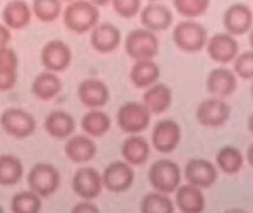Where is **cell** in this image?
Wrapping results in <instances>:
<instances>
[{
  "label": "cell",
  "mask_w": 253,
  "mask_h": 213,
  "mask_svg": "<svg viewBox=\"0 0 253 213\" xmlns=\"http://www.w3.org/2000/svg\"><path fill=\"white\" fill-rule=\"evenodd\" d=\"M222 22L230 34L243 36L253 27L252 9L245 3H233L225 9Z\"/></svg>",
  "instance_id": "obj_15"
},
{
  "label": "cell",
  "mask_w": 253,
  "mask_h": 213,
  "mask_svg": "<svg viewBox=\"0 0 253 213\" xmlns=\"http://www.w3.org/2000/svg\"><path fill=\"white\" fill-rule=\"evenodd\" d=\"M160 42L154 31L148 28L132 30L125 40V50L127 56L133 61L138 59H154L159 53Z\"/></svg>",
  "instance_id": "obj_4"
},
{
  "label": "cell",
  "mask_w": 253,
  "mask_h": 213,
  "mask_svg": "<svg viewBox=\"0 0 253 213\" xmlns=\"http://www.w3.org/2000/svg\"><path fill=\"white\" fill-rule=\"evenodd\" d=\"M151 122V113L144 102H125L117 111V126L122 132L136 135L144 132Z\"/></svg>",
  "instance_id": "obj_5"
},
{
  "label": "cell",
  "mask_w": 253,
  "mask_h": 213,
  "mask_svg": "<svg viewBox=\"0 0 253 213\" xmlns=\"http://www.w3.org/2000/svg\"><path fill=\"white\" fill-rule=\"evenodd\" d=\"M175 44L188 53L200 52L203 47H206L208 43V30L205 28L203 24L187 19L181 21L175 25L173 33H172Z\"/></svg>",
  "instance_id": "obj_3"
},
{
  "label": "cell",
  "mask_w": 253,
  "mask_h": 213,
  "mask_svg": "<svg viewBox=\"0 0 253 213\" xmlns=\"http://www.w3.org/2000/svg\"><path fill=\"white\" fill-rule=\"evenodd\" d=\"M246 157H248V162H249V165L253 168V144L248 148V153H246Z\"/></svg>",
  "instance_id": "obj_41"
},
{
  "label": "cell",
  "mask_w": 253,
  "mask_h": 213,
  "mask_svg": "<svg viewBox=\"0 0 253 213\" xmlns=\"http://www.w3.org/2000/svg\"><path fill=\"white\" fill-rule=\"evenodd\" d=\"M0 126L9 136L24 139L36 132V119L22 108L9 107L0 114Z\"/></svg>",
  "instance_id": "obj_7"
},
{
  "label": "cell",
  "mask_w": 253,
  "mask_h": 213,
  "mask_svg": "<svg viewBox=\"0 0 253 213\" xmlns=\"http://www.w3.org/2000/svg\"><path fill=\"white\" fill-rule=\"evenodd\" d=\"M175 206L169 194L160 191H150L141 200V212L144 213H173Z\"/></svg>",
  "instance_id": "obj_31"
},
{
  "label": "cell",
  "mask_w": 253,
  "mask_h": 213,
  "mask_svg": "<svg viewBox=\"0 0 253 213\" xmlns=\"http://www.w3.org/2000/svg\"><path fill=\"white\" fill-rule=\"evenodd\" d=\"M61 1H67V3H70V1H73V0H61Z\"/></svg>",
  "instance_id": "obj_46"
},
{
  "label": "cell",
  "mask_w": 253,
  "mask_h": 213,
  "mask_svg": "<svg viewBox=\"0 0 253 213\" xmlns=\"http://www.w3.org/2000/svg\"><path fill=\"white\" fill-rule=\"evenodd\" d=\"M151 156L150 142L144 138L136 135H130L122 144V157L132 166H142L148 162Z\"/></svg>",
  "instance_id": "obj_24"
},
{
  "label": "cell",
  "mask_w": 253,
  "mask_h": 213,
  "mask_svg": "<svg viewBox=\"0 0 253 213\" xmlns=\"http://www.w3.org/2000/svg\"><path fill=\"white\" fill-rule=\"evenodd\" d=\"M89 33L90 46L99 53L114 52L122 42V33L119 27L111 22H98Z\"/></svg>",
  "instance_id": "obj_16"
},
{
  "label": "cell",
  "mask_w": 253,
  "mask_h": 213,
  "mask_svg": "<svg viewBox=\"0 0 253 213\" xmlns=\"http://www.w3.org/2000/svg\"><path fill=\"white\" fill-rule=\"evenodd\" d=\"M249 42H251V46H252L253 49V27L251 28V31H249Z\"/></svg>",
  "instance_id": "obj_44"
},
{
  "label": "cell",
  "mask_w": 253,
  "mask_h": 213,
  "mask_svg": "<svg viewBox=\"0 0 253 213\" xmlns=\"http://www.w3.org/2000/svg\"><path fill=\"white\" fill-rule=\"evenodd\" d=\"M182 139V130L178 122L173 119L159 120L151 132V144L154 150L162 154H169L175 151Z\"/></svg>",
  "instance_id": "obj_8"
},
{
  "label": "cell",
  "mask_w": 253,
  "mask_h": 213,
  "mask_svg": "<svg viewBox=\"0 0 253 213\" xmlns=\"http://www.w3.org/2000/svg\"><path fill=\"white\" fill-rule=\"evenodd\" d=\"M206 49L211 59L218 64H228L239 55V43L236 36L230 34L228 31L211 36L208 39Z\"/></svg>",
  "instance_id": "obj_14"
},
{
  "label": "cell",
  "mask_w": 253,
  "mask_h": 213,
  "mask_svg": "<svg viewBox=\"0 0 253 213\" xmlns=\"http://www.w3.org/2000/svg\"><path fill=\"white\" fill-rule=\"evenodd\" d=\"M248 129H249V132L253 135V113L249 116V119H248Z\"/></svg>",
  "instance_id": "obj_42"
},
{
  "label": "cell",
  "mask_w": 253,
  "mask_h": 213,
  "mask_svg": "<svg viewBox=\"0 0 253 213\" xmlns=\"http://www.w3.org/2000/svg\"><path fill=\"white\" fill-rule=\"evenodd\" d=\"M184 178L188 184L206 190L218 181V168L206 159H191L184 168Z\"/></svg>",
  "instance_id": "obj_13"
},
{
  "label": "cell",
  "mask_w": 253,
  "mask_h": 213,
  "mask_svg": "<svg viewBox=\"0 0 253 213\" xmlns=\"http://www.w3.org/2000/svg\"><path fill=\"white\" fill-rule=\"evenodd\" d=\"M77 96L89 110L102 108L110 99V89L99 79H84L77 87Z\"/></svg>",
  "instance_id": "obj_17"
},
{
  "label": "cell",
  "mask_w": 253,
  "mask_h": 213,
  "mask_svg": "<svg viewBox=\"0 0 253 213\" xmlns=\"http://www.w3.org/2000/svg\"><path fill=\"white\" fill-rule=\"evenodd\" d=\"M111 3L122 18H133L141 12V0H111Z\"/></svg>",
  "instance_id": "obj_36"
},
{
  "label": "cell",
  "mask_w": 253,
  "mask_h": 213,
  "mask_svg": "<svg viewBox=\"0 0 253 213\" xmlns=\"http://www.w3.org/2000/svg\"><path fill=\"white\" fill-rule=\"evenodd\" d=\"M245 165L243 153L234 145H225L216 153V168L227 175H237Z\"/></svg>",
  "instance_id": "obj_29"
},
{
  "label": "cell",
  "mask_w": 253,
  "mask_h": 213,
  "mask_svg": "<svg viewBox=\"0 0 253 213\" xmlns=\"http://www.w3.org/2000/svg\"><path fill=\"white\" fill-rule=\"evenodd\" d=\"M233 62H234V73L239 77L245 80H253V49L239 53Z\"/></svg>",
  "instance_id": "obj_35"
},
{
  "label": "cell",
  "mask_w": 253,
  "mask_h": 213,
  "mask_svg": "<svg viewBox=\"0 0 253 213\" xmlns=\"http://www.w3.org/2000/svg\"><path fill=\"white\" fill-rule=\"evenodd\" d=\"M104 188L111 193H125L127 191L135 181L133 166L127 162H113L101 173Z\"/></svg>",
  "instance_id": "obj_10"
},
{
  "label": "cell",
  "mask_w": 253,
  "mask_h": 213,
  "mask_svg": "<svg viewBox=\"0 0 253 213\" xmlns=\"http://www.w3.org/2000/svg\"><path fill=\"white\" fill-rule=\"evenodd\" d=\"M0 67L18 68V55L9 44L0 47Z\"/></svg>",
  "instance_id": "obj_38"
},
{
  "label": "cell",
  "mask_w": 253,
  "mask_h": 213,
  "mask_svg": "<svg viewBox=\"0 0 253 213\" xmlns=\"http://www.w3.org/2000/svg\"><path fill=\"white\" fill-rule=\"evenodd\" d=\"M62 21L70 31L84 34L99 22V9L90 0H73L62 10Z\"/></svg>",
  "instance_id": "obj_1"
},
{
  "label": "cell",
  "mask_w": 253,
  "mask_h": 213,
  "mask_svg": "<svg viewBox=\"0 0 253 213\" xmlns=\"http://www.w3.org/2000/svg\"><path fill=\"white\" fill-rule=\"evenodd\" d=\"M44 130L55 139H67L76 130V120L64 110H53L44 119Z\"/></svg>",
  "instance_id": "obj_23"
},
{
  "label": "cell",
  "mask_w": 253,
  "mask_h": 213,
  "mask_svg": "<svg viewBox=\"0 0 253 213\" xmlns=\"http://www.w3.org/2000/svg\"><path fill=\"white\" fill-rule=\"evenodd\" d=\"M139 13L142 25L154 33L168 30L173 22L172 10L166 4L159 1H150L145 7H142Z\"/></svg>",
  "instance_id": "obj_19"
},
{
  "label": "cell",
  "mask_w": 253,
  "mask_h": 213,
  "mask_svg": "<svg viewBox=\"0 0 253 213\" xmlns=\"http://www.w3.org/2000/svg\"><path fill=\"white\" fill-rule=\"evenodd\" d=\"M92 3H95L96 6H105L107 3H110L111 0H90Z\"/></svg>",
  "instance_id": "obj_43"
},
{
  "label": "cell",
  "mask_w": 253,
  "mask_h": 213,
  "mask_svg": "<svg viewBox=\"0 0 253 213\" xmlns=\"http://www.w3.org/2000/svg\"><path fill=\"white\" fill-rule=\"evenodd\" d=\"M40 59L46 70L53 71V73H61L70 67L73 61V52H71V47L64 40L53 39V40H49L42 47Z\"/></svg>",
  "instance_id": "obj_11"
},
{
  "label": "cell",
  "mask_w": 253,
  "mask_h": 213,
  "mask_svg": "<svg viewBox=\"0 0 253 213\" xmlns=\"http://www.w3.org/2000/svg\"><path fill=\"white\" fill-rule=\"evenodd\" d=\"M18 80V68L0 67V92H7L13 89Z\"/></svg>",
  "instance_id": "obj_37"
},
{
  "label": "cell",
  "mask_w": 253,
  "mask_h": 213,
  "mask_svg": "<svg viewBox=\"0 0 253 213\" xmlns=\"http://www.w3.org/2000/svg\"><path fill=\"white\" fill-rule=\"evenodd\" d=\"M160 67L154 59H138L130 68L129 79L132 85L138 89H145L153 83L159 82Z\"/></svg>",
  "instance_id": "obj_25"
},
{
  "label": "cell",
  "mask_w": 253,
  "mask_h": 213,
  "mask_svg": "<svg viewBox=\"0 0 253 213\" xmlns=\"http://www.w3.org/2000/svg\"><path fill=\"white\" fill-rule=\"evenodd\" d=\"M80 125H82V130L86 135H89L92 138H99V136H104L110 130L111 119L101 108H90L83 116Z\"/></svg>",
  "instance_id": "obj_28"
},
{
  "label": "cell",
  "mask_w": 253,
  "mask_h": 213,
  "mask_svg": "<svg viewBox=\"0 0 253 213\" xmlns=\"http://www.w3.org/2000/svg\"><path fill=\"white\" fill-rule=\"evenodd\" d=\"M175 202L178 209L184 213H202L206 208L203 190L188 182L176 188Z\"/></svg>",
  "instance_id": "obj_22"
},
{
  "label": "cell",
  "mask_w": 253,
  "mask_h": 213,
  "mask_svg": "<svg viewBox=\"0 0 253 213\" xmlns=\"http://www.w3.org/2000/svg\"><path fill=\"white\" fill-rule=\"evenodd\" d=\"M206 87L208 92L213 96H231L237 89V74L234 73V70H230L227 67H216L208 74Z\"/></svg>",
  "instance_id": "obj_18"
},
{
  "label": "cell",
  "mask_w": 253,
  "mask_h": 213,
  "mask_svg": "<svg viewBox=\"0 0 253 213\" xmlns=\"http://www.w3.org/2000/svg\"><path fill=\"white\" fill-rule=\"evenodd\" d=\"M142 102L150 110L151 114H162L169 110L173 102V92L165 83H153L151 86L145 87L142 95Z\"/></svg>",
  "instance_id": "obj_21"
},
{
  "label": "cell",
  "mask_w": 253,
  "mask_h": 213,
  "mask_svg": "<svg viewBox=\"0 0 253 213\" xmlns=\"http://www.w3.org/2000/svg\"><path fill=\"white\" fill-rule=\"evenodd\" d=\"M27 182L30 190L37 193L42 199L50 197L59 188L61 173L50 163H37L30 169Z\"/></svg>",
  "instance_id": "obj_6"
},
{
  "label": "cell",
  "mask_w": 253,
  "mask_h": 213,
  "mask_svg": "<svg viewBox=\"0 0 253 213\" xmlns=\"http://www.w3.org/2000/svg\"><path fill=\"white\" fill-rule=\"evenodd\" d=\"M24 176V165L13 154H0V185H16Z\"/></svg>",
  "instance_id": "obj_30"
},
{
  "label": "cell",
  "mask_w": 253,
  "mask_h": 213,
  "mask_svg": "<svg viewBox=\"0 0 253 213\" xmlns=\"http://www.w3.org/2000/svg\"><path fill=\"white\" fill-rule=\"evenodd\" d=\"M61 89H62V82H61L58 73H53L49 70L39 73L31 83L33 95L42 101L53 99L61 92Z\"/></svg>",
  "instance_id": "obj_27"
},
{
  "label": "cell",
  "mask_w": 253,
  "mask_h": 213,
  "mask_svg": "<svg viewBox=\"0 0 253 213\" xmlns=\"http://www.w3.org/2000/svg\"><path fill=\"white\" fill-rule=\"evenodd\" d=\"M33 15L42 22H53L62 15V1L61 0H33L31 4Z\"/></svg>",
  "instance_id": "obj_33"
},
{
  "label": "cell",
  "mask_w": 253,
  "mask_h": 213,
  "mask_svg": "<svg viewBox=\"0 0 253 213\" xmlns=\"http://www.w3.org/2000/svg\"><path fill=\"white\" fill-rule=\"evenodd\" d=\"M99 209L92 203V200H83L73 208V213H98Z\"/></svg>",
  "instance_id": "obj_39"
},
{
  "label": "cell",
  "mask_w": 253,
  "mask_h": 213,
  "mask_svg": "<svg viewBox=\"0 0 253 213\" xmlns=\"http://www.w3.org/2000/svg\"><path fill=\"white\" fill-rule=\"evenodd\" d=\"M230 116H231L230 104L219 96H212L202 101L196 111L197 122L206 128H219L228 122Z\"/></svg>",
  "instance_id": "obj_9"
},
{
  "label": "cell",
  "mask_w": 253,
  "mask_h": 213,
  "mask_svg": "<svg viewBox=\"0 0 253 213\" xmlns=\"http://www.w3.org/2000/svg\"><path fill=\"white\" fill-rule=\"evenodd\" d=\"M12 30L4 24V22H0V47L3 46H7L12 40Z\"/></svg>",
  "instance_id": "obj_40"
},
{
  "label": "cell",
  "mask_w": 253,
  "mask_h": 213,
  "mask_svg": "<svg viewBox=\"0 0 253 213\" xmlns=\"http://www.w3.org/2000/svg\"><path fill=\"white\" fill-rule=\"evenodd\" d=\"M64 151L73 163L84 165L95 159L98 148L92 136L84 133V135H74V136L67 138Z\"/></svg>",
  "instance_id": "obj_20"
},
{
  "label": "cell",
  "mask_w": 253,
  "mask_h": 213,
  "mask_svg": "<svg viewBox=\"0 0 253 213\" xmlns=\"http://www.w3.org/2000/svg\"><path fill=\"white\" fill-rule=\"evenodd\" d=\"M251 95H252V98H253V83H252V86H251Z\"/></svg>",
  "instance_id": "obj_45"
},
{
  "label": "cell",
  "mask_w": 253,
  "mask_h": 213,
  "mask_svg": "<svg viewBox=\"0 0 253 213\" xmlns=\"http://www.w3.org/2000/svg\"><path fill=\"white\" fill-rule=\"evenodd\" d=\"M211 4V0H173L176 12L185 18H197L203 15Z\"/></svg>",
  "instance_id": "obj_34"
},
{
  "label": "cell",
  "mask_w": 253,
  "mask_h": 213,
  "mask_svg": "<svg viewBox=\"0 0 253 213\" xmlns=\"http://www.w3.org/2000/svg\"><path fill=\"white\" fill-rule=\"evenodd\" d=\"M0 213H3V208L1 206H0Z\"/></svg>",
  "instance_id": "obj_47"
},
{
  "label": "cell",
  "mask_w": 253,
  "mask_h": 213,
  "mask_svg": "<svg viewBox=\"0 0 253 213\" xmlns=\"http://www.w3.org/2000/svg\"><path fill=\"white\" fill-rule=\"evenodd\" d=\"M104 184L101 173L90 168L82 166L73 176V190L82 200H95L102 193Z\"/></svg>",
  "instance_id": "obj_12"
},
{
  "label": "cell",
  "mask_w": 253,
  "mask_h": 213,
  "mask_svg": "<svg viewBox=\"0 0 253 213\" xmlns=\"http://www.w3.org/2000/svg\"><path fill=\"white\" fill-rule=\"evenodd\" d=\"M3 22L10 30H22L25 28L33 16L31 6L24 0H10L3 7Z\"/></svg>",
  "instance_id": "obj_26"
},
{
  "label": "cell",
  "mask_w": 253,
  "mask_h": 213,
  "mask_svg": "<svg viewBox=\"0 0 253 213\" xmlns=\"http://www.w3.org/2000/svg\"><path fill=\"white\" fill-rule=\"evenodd\" d=\"M182 181V170L178 163L169 159H160L154 162L148 169V182L153 190L172 194L181 185Z\"/></svg>",
  "instance_id": "obj_2"
},
{
  "label": "cell",
  "mask_w": 253,
  "mask_h": 213,
  "mask_svg": "<svg viewBox=\"0 0 253 213\" xmlns=\"http://www.w3.org/2000/svg\"><path fill=\"white\" fill-rule=\"evenodd\" d=\"M10 209L13 213H37L42 209V197L33 190L15 193L10 200Z\"/></svg>",
  "instance_id": "obj_32"
},
{
  "label": "cell",
  "mask_w": 253,
  "mask_h": 213,
  "mask_svg": "<svg viewBox=\"0 0 253 213\" xmlns=\"http://www.w3.org/2000/svg\"><path fill=\"white\" fill-rule=\"evenodd\" d=\"M148 1H159V0H148Z\"/></svg>",
  "instance_id": "obj_48"
}]
</instances>
